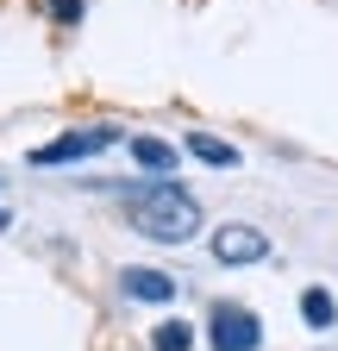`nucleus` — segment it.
I'll return each mask as SVG.
<instances>
[{"label": "nucleus", "mask_w": 338, "mask_h": 351, "mask_svg": "<svg viewBox=\"0 0 338 351\" xmlns=\"http://www.w3.org/2000/svg\"><path fill=\"white\" fill-rule=\"evenodd\" d=\"M176 145H163V138H132V163L138 169H151V176H169V169H176Z\"/></svg>", "instance_id": "obj_8"}, {"label": "nucleus", "mask_w": 338, "mask_h": 351, "mask_svg": "<svg viewBox=\"0 0 338 351\" xmlns=\"http://www.w3.org/2000/svg\"><path fill=\"white\" fill-rule=\"evenodd\" d=\"M301 320H307L313 332L338 326V295H332V289H320V282H313V289H301Z\"/></svg>", "instance_id": "obj_7"}, {"label": "nucleus", "mask_w": 338, "mask_h": 351, "mask_svg": "<svg viewBox=\"0 0 338 351\" xmlns=\"http://www.w3.org/2000/svg\"><path fill=\"white\" fill-rule=\"evenodd\" d=\"M151 351H194V326H188V320H163V326H151Z\"/></svg>", "instance_id": "obj_9"}, {"label": "nucleus", "mask_w": 338, "mask_h": 351, "mask_svg": "<svg viewBox=\"0 0 338 351\" xmlns=\"http://www.w3.org/2000/svg\"><path fill=\"white\" fill-rule=\"evenodd\" d=\"M207 339H213V351H263V314L244 301H220L207 314Z\"/></svg>", "instance_id": "obj_2"}, {"label": "nucleus", "mask_w": 338, "mask_h": 351, "mask_svg": "<svg viewBox=\"0 0 338 351\" xmlns=\"http://www.w3.org/2000/svg\"><path fill=\"white\" fill-rule=\"evenodd\" d=\"M7 226H13V213H7V207H0V232H7Z\"/></svg>", "instance_id": "obj_10"}, {"label": "nucleus", "mask_w": 338, "mask_h": 351, "mask_svg": "<svg viewBox=\"0 0 338 351\" xmlns=\"http://www.w3.org/2000/svg\"><path fill=\"white\" fill-rule=\"evenodd\" d=\"M119 201H125V226L151 245H188L200 232V201L176 176H144V182L119 189Z\"/></svg>", "instance_id": "obj_1"}, {"label": "nucleus", "mask_w": 338, "mask_h": 351, "mask_svg": "<svg viewBox=\"0 0 338 351\" xmlns=\"http://www.w3.org/2000/svg\"><path fill=\"white\" fill-rule=\"evenodd\" d=\"M119 289H125V301H144V307H169L176 301V276L157 270V263H125Z\"/></svg>", "instance_id": "obj_5"}, {"label": "nucleus", "mask_w": 338, "mask_h": 351, "mask_svg": "<svg viewBox=\"0 0 338 351\" xmlns=\"http://www.w3.org/2000/svg\"><path fill=\"white\" fill-rule=\"evenodd\" d=\"M182 151H188V157H200L207 169H238V145L213 138V132H188V138H182Z\"/></svg>", "instance_id": "obj_6"}, {"label": "nucleus", "mask_w": 338, "mask_h": 351, "mask_svg": "<svg viewBox=\"0 0 338 351\" xmlns=\"http://www.w3.org/2000/svg\"><path fill=\"white\" fill-rule=\"evenodd\" d=\"M270 257V232L250 226V219H232V226L213 232V263H226V270H238V263H263Z\"/></svg>", "instance_id": "obj_4"}, {"label": "nucleus", "mask_w": 338, "mask_h": 351, "mask_svg": "<svg viewBox=\"0 0 338 351\" xmlns=\"http://www.w3.org/2000/svg\"><path fill=\"white\" fill-rule=\"evenodd\" d=\"M113 145H119V132H113V125H88V132H63V138L38 145V151H31V163H38V169H57V163L101 157V151H113Z\"/></svg>", "instance_id": "obj_3"}, {"label": "nucleus", "mask_w": 338, "mask_h": 351, "mask_svg": "<svg viewBox=\"0 0 338 351\" xmlns=\"http://www.w3.org/2000/svg\"><path fill=\"white\" fill-rule=\"evenodd\" d=\"M320 351H338V345H320Z\"/></svg>", "instance_id": "obj_11"}]
</instances>
